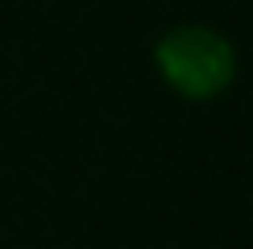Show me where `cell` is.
Returning a JSON list of instances; mask_svg holds the SVG:
<instances>
[{
    "label": "cell",
    "mask_w": 253,
    "mask_h": 249,
    "mask_svg": "<svg viewBox=\"0 0 253 249\" xmlns=\"http://www.w3.org/2000/svg\"><path fill=\"white\" fill-rule=\"evenodd\" d=\"M166 71L183 83L187 91H208L212 83H220L224 75V50L212 38L199 34H183L166 46Z\"/></svg>",
    "instance_id": "obj_1"
}]
</instances>
